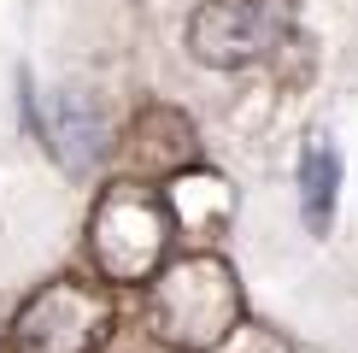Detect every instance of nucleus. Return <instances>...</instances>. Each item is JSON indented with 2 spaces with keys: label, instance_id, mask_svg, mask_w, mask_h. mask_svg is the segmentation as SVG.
<instances>
[{
  "label": "nucleus",
  "instance_id": "nucleus-7",
  "mask_svg": "<svg viewBox=\"0 0 358 353\" xmlns=\"http://www.w3.org/2000/svg\"><path fill=\"white\" fill-rule=\"evenodd\" d=\"M335 200H341V153L329 136H311L300 153V218L311 235H329Z\"/></svg>",
  "mask_w": 358,
  "mask_h": 353
},
{
  "label": "nucleus",
  "instance_id": "nucleus-8",
  "mask_svg": "<svg viewBox=\"0 0 358 353\" xmlns=\"http://www.w3.org/2000/svg\"><path fill=\"white\" fill-rule=\"evenodd\" d=\"M41 141L53 147L59 159H65L71 171H88L100 153H106V130H100V118L83 106V100H71V95H59V106L53 118H41V130H36Z\"/></svg>",
  "mask_w": 358,
  "mask_h": 353
},
{
  "label": "nucleus",
  "instance_id": "nucleus-6",
  "mask_svg": "<svg viewBox=\"0 0 358 353\" xmlns=\"http://www.w3.org/2000/svg\"><path fill=\"white\" fill-rule=\"evenodd\" d=\"M165 200L176 212V230H188V235H217L235 218V188L223 183L217 171H182V176H171Z\"/></svg>",
  "mask_w": 358,
  "mask_h": 353
},
{
  "label": "nucleus",
  "instance_id": "nucleus-1",
  "mask_svg": "<svg viewBox=\"0 0 358 353\" xmlns=\"http://www.w3.org/2000/svg\"><path fill=\"white\" fill-rule=\"evenodd\" d=\"M147 324H153V342H165L171 353L223 347L241 324V283H235L229 259L212 247L176 254L147 283Z\"/></svg>",
  "mask_w": 358,
  "mask_h": 353
},
{
  "label": "nucleus",
  "instance_id": "nucleus-2",
  "mask_svg": "<svg viewBox=\"0 0 358 353\" xmlns=\"http://www.w3.org/2000/svg\"><path fill=\"white\" fill-rule=\"evenodd\" d=\"M176 242V212L159 188L141 176H117L100 188L94 212H88V254L106 283H153L171 265Z\"/></svg>",
  "mask_w": 358,
  "mask_h": 353
},
{
  "label": "nucleus",
  "instance_id": "nucleus-5",
  "mask_svg": "<svg viewBox=\"0 0 358 353\" xmlns=\"http://www.w3.org/2000/svg\"><path fill=\"white\" fill-rule=\"evenodd\" d=\"M117 153H124L129 176H141V183L147 176L171 183V176H182V171H200V136H194V124L176 106H165V100H147V106L129 118Z\"/></svg>",
  "mask_w": 358,
  "mask_h": 353
},
{
  "label": "nucleus",
  "instance_id": "nucleus-4",
  "mask_svg": "<svg viewBox=\"0 0 358 353\" xmlns=\"http://www.w3.org/2000/svg\"><path fill=\"white\" fill-rule=\"evenodd\" d=\"M288 36V0H206L188 18V53L212 71L259 65Z\"/></svg>",
  "mask_w": 358,
  "mask_h": 353
},
{
  "label": "nucleus",
  "instance_id": "nucleus-3",
  "mask_svg": "<svg viewBox=\"0 0 358 353\" xmlns=\"http://www.w3.org/2000/svg\"><path fill=\"white\" fill-rule=\"evenodd\" d=\"M112 294L83 277L41 283L12 318V353H94L112 335Z\"/></svg>",
  "mask_w": 358,
  "mask_h": 353
}]
</instances>
